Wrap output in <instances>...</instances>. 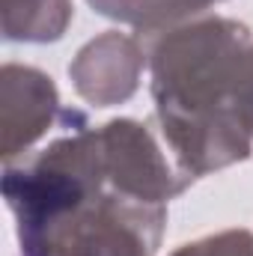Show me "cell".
<instances>
[{
  "mask_svg": "<svg viewBox=\"0 0 253 256\" xmlns=\"http://www.w3.org/2000/svg\"><path fill=\"white\" fill-rule=\"evenodd\" d=\"M57 120H63L54 80L30 66L9 63L0 72V149L15 158L33 146Z\"/></svg>",
  "mask_w": 253,
  "mask_h": 256,
  "instance_id": "277c9868",
  "label": "cell"
},
{
  "mask_svg": "<svg viewBox=\"0 0 253 256\" xmlns=\"http://www.w3.org/2000/svg\"><path fill=\"white\" fill-rule=\"evenodd\" d=\"M143 66H149V57L140 39L110 30L78 51L68 74L80 98L96 108H110L128 102L137 92Z\"/></svg>",
  "mask_w": 253,
  "mask_h": 256,
  "instance_id": "5b68a950",
  "label": "cell"
},
{
  "mask_svg": "<svg viewBox=\"0 0 253 256\" xmlns=\"http://www.w3.org/2000/svg\"><path fill=\"white\" fill-rule=\"evenodd\" d=\"M238 108H242V116L253 134V48L248 54V63L242 72V84H238Z\"/></svg>",
  "mask_w": 253,
  "mask_h": 256,
  "instance_id": "9c48e42d",
  "label": "cell"
},
{
  "mask_svg": "<svg viewBox=\"0 0 253 256\" xmlns=\"http://www.w3.org/2000/svg\"><path fill=\"white\" fill-rule=\"evenodd\" d=\"M167 224V202L102 191L60 218L21 230L24 256H155Z\"/></svg>",
  "mask_w": 253,
  "mask_h": 256,
  "instance_id": "7a4b0ae2",
  "label": "cell"
},
{
  "mask_svg": "<svg viewBox=\"0 0 253 256\" xmlns=\"http://www.w3.org/2000/svg\"><path fill=\"white\" fill-rule=\"evenodd\" d=\"M98 137L114 191L146 202H170L194 182L188 173L167 164L146 126L134 120H114L98 128Z\"/></svg>",
  "mask_w": 253,
  "mask_h": 256,
  "instance_id": "3957f363",
  "label": "cell"
},
{
  "mask_svg": "<svg viewBox=\"0 0 253 256\" xmlns=\"http://www.w3.org/2000/svg\"><path fill=\"white\" fill-rule=\"evenodd\" d=\"M173 256H253V232L248 230H226L218 236H206L179 248Z\"/></svg>",
  "mask_w": 253,
  "mask_h": 256,
  "instance_id": "ba28073f",
  "label": "cell"
},
{
  "mask_svg": "<svg viewBox=\"0 0 253 256\" xmlns=\"http://www.w3.org/2000/svg\"><path fill=\"white\" fill-rule=\"evenodd\" d=\"M86 3L104 18H114L120 24L155 36L167 27L196 18L200 12H206L220 0H86Z\"/></svg>",
  "mask_w": 253,
  "mask_h": 256,
  "instance_id": "8992f818",
  "label": "cell"
},
{
  "mask_svg": "<svg viewBox=\"0 0 253 256\" xmlns=\"http://www.w3.org/2000/svg\"><path fill=\"white\" fill-rule=\"evenodd\" d=\"M250 48V30L220 15L167 27L146 48L158 122L190 179L250 155L253 134L238 108Z\"/></svg>",
  "mask_w": 253,
  "mask_h": 256,
  "instance_id": "6da1fadb",
  "label": "cell"
},
{
  "mask_svg": "<svg viewBox=\"0 0 253 256\" xmlns=\"http://www.w3.org/2000/svg\"><path fill=\"white\" fill-rule=\"evenodd\" d=\"M72 21V0H3L9 42H57Z\"/></svg>",
  "mask_w": 253,
  "mask_h": 256,
  "instance_id": "52a82bcc",
  "label": "cell"
}]
</instances>
